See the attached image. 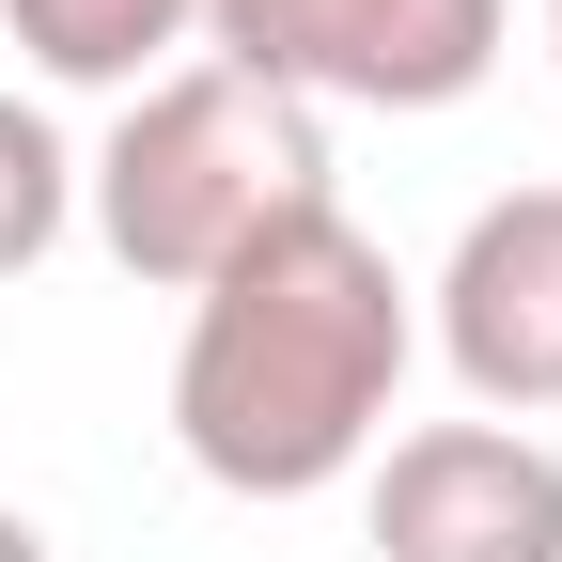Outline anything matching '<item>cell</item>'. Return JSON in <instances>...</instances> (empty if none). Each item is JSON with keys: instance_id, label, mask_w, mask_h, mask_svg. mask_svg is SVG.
<instances>
[{"instance_id": "6da1fadb", "label": "cell", "mask_w": 562, "mask_h": 562, "mask_svg": "<svg viewBox=\"0 0 562 562\" xmlns=\"http://www.w3.org/2000/svg\"><path fill=\"white\" fill-rule=\"evenodd\" d=\"M406 360H422L406 266L344 220V203H313V220L250 235V250L188 297L172 438H188V469L220 484V501H313V484L375 469Z\"/></svg>"}, {"instance_id": "3957f363", "label": "cell", "mask_w": 562, "mask_h": 562, "mask_svg": "<svg viewBox=\"0 0 562 562\" xmlns=\"http://www.w3.org/2000/svg\"><path fill=\"white\" fill-rule=\"evenodd\" d=\"M516 0H203V63L297 110H453L501 79Z\"/></svg>"}, {"instance_id": "9c48e42d", "label": "cell", "mask_w": 562, "mask_h": 562, "mask_svg": "<svg viewBox=\"0 0 562 562\" xmlns=\"http://www.w3.org/2000/svg\"><path fill=\"white\" fill-rule=\"evenodd\" d=\"M547 32H562V0H547Z\"/></svg>"}, {"instance_id": "5b68a950", "label": "cell", "mask_w": 562, "mask_h": 562, "mask_svg": "<svg viewBox=\"0 0 562 562\" xmlns=\"http://www.w3.org/2000/svg\"><path fill=\"white\" fill-rule=\"evenodd\" d=\"M438 360L484 422L562 406V188H501L438 266Z\"/></svg>"}, {"instance_id": "8992f818", "label": "cell", "mask_w": 562, "mask_h": 562, "mask_svg": "<svg viewBox=\"0 0 562 562\" xmlns=\"http://www.w3.org/2000/svg\"><path fill=\"white\" fill-rule=\"evenodd\" d=\"M32 47V79L63 94H140L172 47H203V0H0Z\"/></svg>"}, {"instance_id": "277c9868", "label": "cell", "mask_w": 562, "mask_h": 562, "mask_svg": "<svg viewBox=\"0 0 562 562\" xmlns=\"http://www.w3.org/2000/svg\"><path fill=\"white\" fill-rule=\"evenodd\" d=\"M375 562H562V453L531 422H422L375 453Z\"/></svg>"}, {"instance_id": "ba28073f", "label": "cell", "mask_w": 562, "mask_h": 562, "mask_svg": "<svg viewBox=\"0 0 562 562\" xmlns=\"http://www.w3.org/2000/svg\"><path fill=\"white\" fill-rule=\"evenodd\" d=\"M0 562H47V531H32V516H16V501H0Z\"/></svg>"}, {"instance_id": "7a4b0ae2", "label": "cell", "mask_w": 562, "mask_h": 562, "mask_svg": "<svg viewBox=\"0 0 562 562\" xmlns=\"http://www.w3.org/2000/svg\"><path fill=\"white\" fill-rule=\"evenodd\" d=\"M79 203H94V235H110L125 281L203 297L250 235H281V220L328 203V110L235 79V63H172V79H140L125 125L94 140Z\"/></svg>"}, {"instance_id": "52a82bcc", "label": "cell", "mask_w": 562, "mask_h": 562, "mask_svg": "<svg viewBox=\"0 0 562 562\" xmlns=\"http://www.w3.org/2000/svg\"><path fill=\"white\" fill-rule=\"evenodd\" d=\"M63 220H79V157H63V125H47L32 94H0V281L47 266Z\"/></svg>"}]
</instances>
